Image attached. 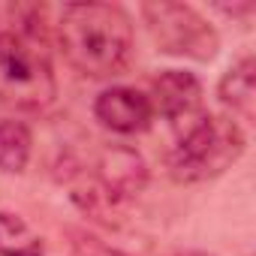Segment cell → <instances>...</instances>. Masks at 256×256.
Segmentation results:
<instances>
[{"label": "cell", "mask_w": 256, "mask_h": 256, "mask_svg": "<svg viewBox=\"0 0 256 256\" xmlns=\"http://www.w3.org/2000/svg\"><path fill=\"white\" fill-rule=\"evenodd\" d=\"M0 256H46L42 238L22 214L0 211Z\"/></svg>", "instance_id": "10"}, {"label": "cell", "mask_w": 256, "mask_h": 256, "mask_svg": "<svg viewBox=\"0 0 256 256\" xmlns=\"http://www.w3.org/2000/svg\"><path fill=\"white\" fill-rule=\"evenodd\" d=\"M96 184L108 202L139 196L148 184V166L139 151L126 145H108L96 160Z\"/></svg>", "instance_id": "5"}, {"label": "cell", "mask_w": 256, "mask_h": 256, "mask_svg": "<svg viewBox=\"0 0 256 256\" xmlns=\"http://www.w3.org/2000/svg\"><path fill=\"white\" fill-rule=\"evenodd\" d=\"M58 96L48 42L34 6L0 16V102L18 112H46Z\"/></svg>", "instance_id": "1"}, {"label": "cell", "mask_w": 256, "mask_h": 256, "mask_svg": "<svg viewBox=\"0 0 256 256\" xmlns=\"http://www.w3.org/2000/svg\"><path fill=\"white\" fill-rule=\"evenodd\" d=\"M30 151H34V136L28 130V124L16 118L0 120V172L6 175L24 172L30 163Z\"/></svg>", "instance_id": "9"}, {"label": "cell", "mask_w": 256, "mask_h": 256, "mask_svg": "<svg viewBox=\"0 0 256 256\" xmlns=\"http://www.w3.org/2000/svg\"><path fill=\"white\" fill-rule=\"evenodd\" d=\"M178 256H211V253H202V250H187V253H178Z\"/></svg>", "instance_id": "12"}, {"label": "cell", "mask_w": 256, "mask_h": 256, "mask_svg": "<svg viewBox=\"0 0 256 256\" xmlns=\"http://www.w3.org/2000/svg\"><path fill=\"white\" fill-rule=\"evenodd\" d=\"M64 58L90 78L124 72L133 54V22L112 4H70L58 22Z\"/></svg>", "instance_id": "2"}, {"label": "cell", "mask_w": 256, "mask_h": 256, "mask_svg": "<svg viewBox=\"0 0 256 256\" xmlns=\"http://www.w3.org/2000/svg\"><path fill=\"white\" fill-rule=\"evenodd\" d=\"M70 247H72V256H126L82 229H70Z\"/></svg>", "instance_id": "11"}, {"label": "cell", "mask_w": 256, "mask_h": 256, "mask_svg": "<svg viewBox=\"0 0 256 256\" xmlns=\"http://www.w3.org/2000/svg\"><path fill=\"white\" fill-rule=\"evenodd\" d=\"M142 16L157 52L190 60H211L217 54L220 36L193 6L157 0V4H142Z\"/></svg>", "instance_id": "4"}, {"label": "cell", "mask_w": 256, "mask_h": 256, "mask_svg": "<svg viewBox=\"0 0 256 256\" xmlns=\"http://www.w3.org/2000/svg\"><path fill=\"white\" fill-rule=\"evenodd\" d=\"M244 154V133L229 118L196 114L178 133L175 148L169 151V172L175 181L193 184L223 175Z\"/></svg>", "instance_id": "3"}, {"label": "cell", "mask_w": 256, "mask_h": 256, "mask_svg": "<svg viewBox=\"0 0 256 256\" xmlns=\"http://www.w3.org/2000/svg\"><path fill=\"white\" fill-rule=\"evenodd\" d=\"M94 114L102 126H108L112 133L133 136L151 126L154 108L151 100L136 90V88H108L94 100Z\"/></svg>", "instance_id": "7"}, {"label": "cell", "mask_w": 256, "mask_h": 256, "mask_svg": "<svg viewBox=\"0 0 256 256\" xmlns=\"http://www.w3.org/2000/svg\"><path fill=\"white\" fill-rule=\"evenodd\" d=\"M148 100H151V108L160 112L175 126L202 114V84L187 70H163L151 82Z\"/></svg>", "instance_id": "6"}, {"label": "cell", "mask_w": 256, "mask_h": 256, "mask_svg": "<svg viewBox=\"0 0 256 256\" xmlns=\"http://www.w3.org/2000/svg\"><path fill=\"white\" fill-rule=\"evenodd\" d=\"M220 102L241 114L244 120H253V106H256V64L253 58H241L238 64L229 66V72L220 78Z\"/></svg>", "instance_id": "8"}]
</instances>
